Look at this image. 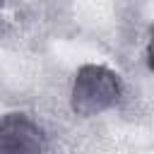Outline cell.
<instances>
[{
    "label": "cell",
    "mask_w": 154,
    "mask_h": 154,
    "mask_svg": "<svg viewBox=\"0 0 154 154\" xmlns=\"http://www.w3.org/2000/svg\"><path fill=\"white\" fill-rule=\"evenodd\" d=\"M147 65H149V70L154 72V29H152L149 41H147Z\"/></svg>",
    "instance_id": "3"
},
{
    "label": "cell",
    "mask_w": 154,
    "mask_h": 154,
    "mask_svg": "<svg viewBox=\"0 0 154 154\" xmlns=\"http://www.w3.org/2000/svg\"><path fill=\"white\" fill-rule=\"evenodd\" d=\"M123 99V82L120 77L108 70L106 65H82L75 75L72 91H70V108L82 116L91 118L103 111H111Z\"/></svg>",
    "instance_id": "1"
},
{
    "label": "cell",
    "mask_w": 154,
    "mask_h": 154,
    "mask_svg": "<svg viewBox=\"0 0 154 154\" xmlns=\"http://www.w3.org/2000/svg\"><path fill=\"white\" fill-rule=\"evenodd\" d=\"M0 154H48L43 128L24 111L0 116Z\"/></svg>",
    "instance_id": "2"
}]
</instances>
